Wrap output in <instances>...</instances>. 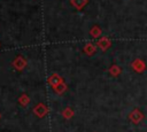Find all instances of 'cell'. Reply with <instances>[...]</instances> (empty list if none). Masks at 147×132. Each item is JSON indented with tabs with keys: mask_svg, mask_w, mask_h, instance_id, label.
Here are the masks:
<instances>
[{
	"mask_svg": "<svg viewBox=\"0 0 147 132\" xmlns=\"http://www.w3.org/2000/svg\"><path fill=\"white\" fill-rule=\"evenodd\" d=\"M108 72H109L113 77H117V76L121 75V72H122V68H121L119 65H117V64H113V65L108 69Z\"/></svg>",
	"mask_w": 147,
	"mask_h": 132,
	"instance_id": "cell-10",
	"label": "cell"
},
{
	"mask_svg": "<svg viewBox=\"0 0 147 132\" xmlns=\"http://www.w3.org/2000/svg\"><path fill=\"white\" fill-rule=\"evenodd\" d=\"M53 88H54V91H55L57 94H63V93L67 91L68 86H67V84H65L64 81H62V83H60L59 85H56L55 87H53Z\"/></svg>",
	"mask_w": 147,
	"mask_h": 132,
	"instance_id": "cell-11",
	"label": "cell"
},
{
	"mask_svg": "<svg viewBox=\"0 0 147 132\" xmlns=\"http://www.w3.org/2000/svg\"><path fill=\"white\" fill-rule=\"evenodd\" d=\"M0 118H1V114H0Z\"/></svg>",
	"mask_w": 147,
	"mask_h": 132,
	"instance_id": "cell-14",
	"label": "cell"
},
{
	"mask_svg": "<svg viewBox=\"0 0 147 132\" xmlns=\"http://www.w3.org/2000/svg\"><path fill=\"white\" fill-rule=\"evenodd\" d=\"M11 65H13V68H14L15 70H17V71H22L23 69L26 68V65H28V61H26V59H25L23 55H17V56L13 60Z\"/></svg>",
	"mask_w": 147,
	"mask_h": 132,
	"instance_id": "cell-1",
	"label": "cell"
},
{
	"mask_svg": "<svg viewBox=\"0 0 147 132\" xmlns=\"http://www.w3.org/2000/svg\"><path fill=\"white\" fill-rule=\"evenodd\" d=\"M131 68L136 71V72H138V73H141V72H144L145 70H146V63H145V61L144 60H141V59H134L133 61H132V63H131Z\"/></svg>",
	"mask_w": 147,
	"mask_h": 132,
	"instance_id": "cell-3",
	"label": "cell"
},
{
	"mask_svg": "<svg viewBox=\"0 0 147 132\" xmlns=\"http://www.w3.org/2000/svg\"><path fill=\"white\" fill-rule=\"evenodd\" d=\"M74 110L71 109V108H69V107H67V108H64L63 110H62V112H61V115L63 116V118H65V119H70L72 116H74Z\"/></svg>",
	"mask_w": 147,
	"mask_h": 132,
	"instance_id": "cell-13",
	"label": "cell"
},
{
	"mask_svg": "<svg viewBox=\"0 0 147 132\" xmlns=\"http://www.w3.org/2000/svg\"><path fill=\"white\" fill-rule=\"evenodd\" d=\"M32 111H33V114H34L37 117L42 118V117H45V116L48 114L49 109H48V107H47L46 104H44V103H38V104L32 109Z\"/></svg>",
	"mask_w": 147,
	"mask_h": 132,
	"instance_id": "cell-2",
	"label": "cell"
},
{
	"mask_svg": "<svg viewBox=\"0 0 147 132\" xmlns=\"http://www.w3.org/2000/svg\"><path fill=\"white\" fill-rule=\"evenodd\" d=\"M96 46H98L102 52H106L108 48H110V46H111V40H110L108 37H101V38H99V40L96 41Z\"/></svg>",
	"mask_w": 147,
	"mask_h": 132,
	"instance_id": "cell-4",
	"label": "cell"
},
{
	"mask_svg": "<svg viewBox=\"0 0 147 132\" xmlns=\"http://www.w3.org/2000/svg\"><path fill=\"white\" fill-rule=\"evenodd\" d=\"M129 118H130V121H131L132 123L138 124V123H140V122L144 119V115H142V112H141L139 109H133V110L129 114Z\"/></svg>",
	"mask_w": 147,
	"mask_h": 132,
	"instance_id": "cell-5",
	"label": "cell"
},
{
	"mask_svg": "<svg viewBox=\"0 0 147 132\" xmlns=\"http://www.w3.org/2000/svg\"><path fill=\"white\" fill-rule=\"evenodd\" d=\"M83 51H84V53H85L87 56H92V55H94V53L96 52V46H95L93 42H87V44L84 46Z\"/></svg>",
	"mask_w": 147,
	"mask_h": 132,
	"instance_id": "cell-7",
	"label": "cell"
},
{
	"mask_svg": "<svg viewBox=\"0 0 147 132\" xmlns=\"http://www.w3.org/2000/svg\"><path fill=\"white\" fill-rule=\"evenodd\" d=\"M47 81H48V84H49L52 87H55L56 85H59L60 83L63 81V78H62L60 75H57V73H53V75H51V76L48 77Z\"/></svg>",
	"mask_w": 147,
	"mask_h": 132,
	"instance_id": "cell-6",
	"label": "cell"
},
{
	"mask_svg": "<svg viewBox=\"0 0 147 132\" xmlns=\"http://www.w3.org/2000/svg\"><path fill=\"white\" fill-rule=\"evenodd\" d=\"M18 103H20L22 107H26V106L30 103V98H29V95L25 94V93H23V94L18 98Z\"/></svg>",
	"mask_w": 147,
	"mask_h": 132,
	"instance_id": "cell-12",
	"label": "cell"
},
{
	"mask_svg": "<svg viewBox=\"0 0 147 132\" xmlns=\"http://www.w3.org/2000/svg\"><path fill=\"white\" fill-rule=\"evenodd\" d=\"M90 34L92 38H101V34H102V30L99 25L94 24L91 29H90Z\"/></svg>",
	"mask_w": 147,
	"mask_h": 132,
	"instance_id": "cell-8",
	"label": "cell"
},
{
	"mask_svg": "<svg viewBox=\"0 0 147 132\" xmlns=\"http://www.w3.org/2000/svg\"><path fill=\"white\" fill-rule=\"evenodd\" d=\"M70 3H71L77 10H82V9L88 3V0H70Z\"/></svg>",
	"mask_w": 147,
	"mask_h": 132,
	"instance_id": "cell-9",
	"label": "cell"
}]
</instances>
